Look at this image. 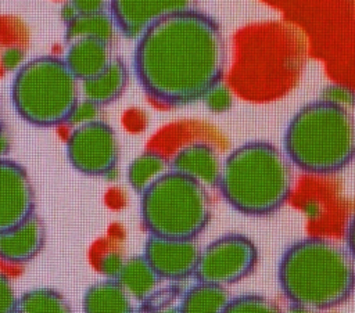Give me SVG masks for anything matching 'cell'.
<instances>
[{"mask_svg": "<svg viewBox=\"0 0 355 313\" xmlns=\"http://www.w3.org/2000/svg\"><path fill=\"white\" fill-rule=\"evenodd\" d=\"M226 43L219 24L196 8L171 14L139 37L133 66L143 90L155 101L183 105L220 83Z\"/></svg>", "mask_w": 355, "mask_h": 313, "instance_id": "6da1fadb", "label": "cell"}, {"mask_svg": "<svg viewBox=\"0 0 355 313\" xmlns=\"http://www.w3.org/2000/svg\"><path fill=\"white\" fill-rule=\"evenodd\" d=\"M277 278L293 305L319 312L338 306L351 296L355 270L345 248L322 237H306L286 249Z\"/></svg>", "mask_w": 355, "mask_h": 313, "instance_id": "7a4b0ae2", "label": "cell"}, {"mask_svg": "<svg viewBox=\"0 0 355 313\" xmlns=\"http://www.w3.org/2000/svg\"><path fill=\"white\" fill-rule=\"evenodd\" d=\"M216 187L226 202L240 213L266 216L290 198L291 163L275 144L248 141L226 156Z\"/></svg>", "mask_w": 355, "mask_h": 313, "instance_id": "3957f363", "label": "cell"}, {"mask_svg": "<svg viewBox=\"0 0 355 313\" xmlns=\"http://www.w3.org/2000/svg\"><path fill=\"white\" fill-rule=\"evenodd\" d=\"M355 122L344 105L316 100L301 107L284 133V154L290 163L312 175L343 170L354 158Z\"/></svg>", "mask_w": 355, "mask_h": 313, "instance_id": "277c9868", "label": "cell"}, {"mask_svg": "<svg viewBox=\"0 0 355 313\" xmlns=\"http://www.w3.org/2000/svg\"><path fill=\"white\" fill-rule=\"evenodd\" d=\"M79 94V80L65 61L55 55H40L26 61L17 71L11 84V100L17 114L39 127L67 123Z\"/></svg>", "mask_w": 355, "mask_h": 313, "instance_id": "5b68a950", "label": "cell"}, {"mask_svg": "<svg viewBox=\"0 0 355 313\" xmlns=\"http://www.w3.org/2000/svg\"><path fill=\"white\" fill-rule=\"evenodd\" d=\"M140 195V216L150 235L197 238L209 223L207 187L183 173L169 169Z\"/></svg>", "mask_w": 355, "mask_h": 313, "instance_id": "8992f818", "label": "cell"}, {"mask_svg": "<svg viewBox=\"0 0 355 313\" xmlns=\"http://www.w3.org/2000/svg\"><path fill=\"white\" fill-rule=\"evenodd\" d=\"M258 260L257 245L244 234L230 233L200 251L194 277L197 281L226 287L245 278Z\"/></svg>", "mask_w": 355, "mask_h": 313, "instance_id": "52a82bcc", "label": "cell"}, {"mask_svg": "<svg viewBox=\"0 0 355 313\" xmlns=\"http://www.w3.org/2000/svg\"><path fill=\"white\" fill-rule=\"evenodd\" d=\"M65 148L69 163L87 176L111 173L119 159L116 133L101 119L75 126L67 138Z\"/></svg>", "mask_w": 355, "mask_h": 313, "instance_id": "ba28073f", "label": "cell"}, {"mask_svg": "<svg viewBox=\"0 0 355 313\" xmlns=\"http://www.w3.org/2000/svg\"><path fill=\"white\" fill-rule=\"evenodd\" d=\"M200 251L196 238L148 235L143 256L161 280L178 281L194 276Z\"/></svg>", "mask_w": 355, "mask_h": 313, "instance_id": "9c48e42d", "label": "cell"}, {"mask_svg": "<svg viewBox=\"0 0 355 313\" xmlns=\"http://www.w3.org/2000/svg\"><path fill=\"white\" fill-rule=\"evenodd\" d=\"M35 213V191L28 172L18 162L0 158V231Z\"/></svg>", "mask_w": 355, "mask_h": 313, "instance_id": "30bf717a", "label": "cell"}, {"mask_svg": "<svg viewBox=\"0 0 355 313\" xmlns=\"http://www.w3.org/2000/svg\"><path fill=\"white\" fill-rule=\"evenodd\" d=\"M194 0H110L111 17L126 37H139L159 19L193 7Z\"/></svg>", "mask_w": 355, "mask_h": 313, "instance_id": "8fae6325", "label": "cell"}, {"mask_svg": "<svg viewBox=\"0 0 355 313\" xmlns=\"http://www.w3.org/2000/svg\"><path fill=\"white\" fill-rule=\"evenodd\" d=\"M44 240V224L32 213L19 224L0 231V260L7 265L26 263L42 251Z\"/></svg>", "mask_w": 355, "mask_h": 313, "instance_id": "7c38bea8", "label": "cell"}, {"mask_svg": "<svg viewBox=\"0 0 355 313\" xmlns=\"http://www.w3.org/2000/svg\"><path fill=\"white\" fill-rule=\"evenodd\" d=\"M220 158L216 150L204 141L180 148L169 162V169L183 173L205 187H215L220 175Z\"/></svg>", "mask_w": 355, "mask_h": 313, "instance_id": "4fadbf2b", "label": "cell"}, {"mask_svg": "<svg viewBox=\"0 0 355 313\" xmlns=\"http://www.w3.org/2000/svg\"><path fill=\"white\" fill-rule=\"evenodd\" d=\"M62 60L72 75L82 82L100 73L110 64L112 60L111 43L93 37L76 39L68 43Z\"/></svg>", "mask_w": 355, "mask_h": 313, "instance_id": "5bb4252c", "label": "cell"}, {"mask_svg": "<svg viewBox=\"0 0 355 313\" xmlns=\"http://www.w3.org/2000/svg\"><path fill=\"white\" fill-rule=\"evenodd\" d=\"M129 80V71L122 58L112 57L110 64L93 78L79 82V91L85 100L98 107L121 97Z\"/></svg>", "mask_w": 355, "mask_h": 313, "instance_id": "9a60e30c", "label": "cell"}, {"mask_svg": "<svg viewBox=\"0 0 355 313\" xmlns=\"http://www.w3.org/2000/svg\"><path fill=\"white\" fill-rule=\"evenodd\" d=\"M83 313H133L132 298L115 278L92 284L83 295Z\"/></svg>", "mask_w": 355, "mask_h": 313, "instance_id": "2e32d148", "label": "cell"}, {"mask_svg": "<svg viewBox=\"0 0 355 313\" xmlns=\"http://www.w3.org/2000/svg\"><path fill=\"white\" fill-rule=\"evenodd\" d=\"M115 280L126 294L137 302L148 301L157 292V287L161 281L143 255L125 259Z\"/></svg>", "mask_w": 355, "mask_h": 313, "instance_id": "e0dca14e", "label": "cell"}, {"mask_svg": "<svg viewBox=\"0 0 355 313\" xmlns=\"http://www.w3.org/2000/svg\"><path fill=\"white\" fill-rule=\"evenodd\" d=\"M230 298L226 287L198 281L187 289L179 309L180 313H223Z\"/></svg>", "mask_w": 355, "mask_h": 313, "instance_id": "ac0fdd59", "label": "cell"}, {"mask_svg": "<svg viewBox=\"0 0 355 313\" xmlns=\"http://www.w3.org/2000/svg\"><path fill=\"white\" fill-rule=\"evenodd\" d=\"M65 24L64 36L67 43L83 37H93L111 43L115 37V22L111 14L105 11L93 14H76Z\"/></svg>", "mask_w": 355, "mask_h": 313, "instance_id": "d6986e66", "label": "cell"}, {"mask_svg": "<svg viewBox=\"0 0 355 313\" xmlns=\"http://www.w3.org/2000/svg\"><path fill=\"white\" fill-rule=\"evenodd\" d=\"M169 170V162L157 151H143L128 168V181L130 187L141 194L158 177Z\"/></svg>", "mask_w": 355, "mask_h": 313, "instance_id": "ffe728a7", "label": "cell"}, {"mask_svg": "<svg viewBox=\"0 0 355 313\" xmlns=\"http://www.w3.org/2000/svg\"><path fill=\"white\" fill-rule=\"evenodd\" d=\"M15 313H73V310L61 292L39 287L18 296Z\"/></svg>", "mask_w": 355, "mask_h": 313, "instance_id": "44dd1931", "label": "cell"}, {"mask_svg": "<svg viewBox=\"0 0 355 313\" xmlns=\"http://www.w3.org/2000/svg\"><path fill=\"white\" fill-rule=\"evenodd\" d=\"M223 313H284L266 296L258 294H245L230 298Z\"/></svg>", "mask_w": 355, "mask_h": 313, "instance_id": "7402d4cb", "label": "cell"}, {"mask_svg": "<svg viewBox=\"0 0 355 313\" xmlns=\"http://www.w3.org/2000/svg\"><path fill=\"white\" fill-rule=\"evenodd\" d=\"M98 115H100V107L98 105H96L94 102H92L89 100H85V98L80 100L79 98V101L73 107L67 123L72 125L75 127V126L100 119Z\"/></svg>", "mask_w": 355, "mask_h": 313, "instance_id": "603a6c76", "label": "cell"}, {"mask_svg": "<svg viewBox=\"0 0 355 313\" xmlns=\"http://www.w3.org/2000/svg\"><path fill=\"white\" fill-rule=\"evenodd\" d=\"M123 262H125L123 255L119 251L111 249V251L104 252L100 256L97 267H98V271L103 276H105L107 278H116Z\"/></svg>", "mask_w": 355, "mask_h": 313, "instance_id": "cb8c5ba5", "label": "cell"}, {"mask_svg": "<svg viewBox=\"0 0 355 313\" xmlns=\"http://www.w3.org/2000/svg\"><path fill=\"white\" fill-rule=\"evenodd\" d=\"M202 100L205 101V104L209 109L216 111V112H222V111L227 109L232 104V97H230L229 90L220 83L214 86L211 90H208L205 93V96L202 97Z\"/></svg>", "mask_w": 355, "mask_h": 313, "instance_id": "d4e9b609", "label": "cell"}, {"mask_svg": "<svg viewBox=\"0 0 355 313\" xmlns=\"http://www.w3.org/2000/svg\"><path fill=\"white\" fill-rule=\"evenodd\" d=\"M18 296L10 278L0 271V313H15Z\"/></svg>", "mask_w": 355, "mask_h": 313, "instance_id": "484cf974", "label": "cell"}, {"mask_svg": "<svg viewBox=\"0 0 355 313\" xmlns=\"http://www.w3.org/2000/svg\"><path fill=\"white\" fill-rule=\"evenodd\" d=\"M75 14H93L104 11L107 0H68Z\"/></svg>", "mask_w": 355, "mask_h": 313, "instance_id": "4316f807", "label": "cell"}, {"mask_svg": "<svg viewBox=\"0 0 355 313\" xmlns=\"http://www.w3.org/2000/svg\"><path fill=\"white\" fill-rule=\"evenodd\" d=\"M8 148H10V140H8V136L6 134V132L3 130L0 133V158H6Z\"/></svg>", "mask_w": 355, "mask_h": 313, "instance_id": "83f0119b", "label": "cell"}, {"mask_svg": "<svg viewBox=\"0 0 355 313\" xmlns=\"http://www.w3.org/2000/svg\"><path fill=\"white\" fill-rule=\"evenodd\" d=\"M286 313H318V310L305 307V306H300V305H290Z\"/></svg>", "mask_w": 355, "mask_h": 313, "instance_id": "f1b7e54d", "label": "cell"}, {"mask_svg": "<svg viewBox=\"0 0 355 313\" xmlns=\"http://www.w3.org/2000/svg\"><path fill=\"white\" fill-rule=\"evenodd\" d=\"M151 313H180V309H179V306H165V307L153 310Z\"/></svg>", "mask_w": 355, "mask_h": 313, "instance_id": "f546056e", "label": "cell"}, {"mask_svg": "<svg viewBox=\"0 0 355 313\" xmlns=\"http://www.w3.org/2000/svg\"><path fill=\"white\" fill-rule=\"evenodd\" d=\"M4 130V118H3V105L0 100V133Z\"/></svg>", "mask_w": 355, "mask_h": 313, "instance_id": "4dcf8cb0", "label": "cell"}]
</instances>
